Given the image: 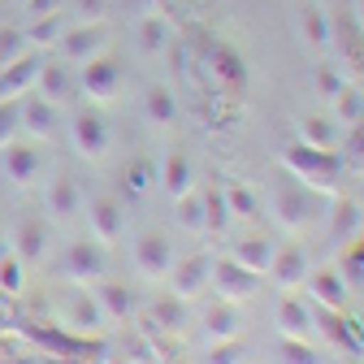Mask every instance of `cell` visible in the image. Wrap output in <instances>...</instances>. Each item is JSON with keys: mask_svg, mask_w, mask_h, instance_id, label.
<instances>
[{"mask_svg": "<svg viewBox=\"0 0 364 364\" xmlns=\"http://www.w3.org/2000/svg\"><path fill=\"white\" fill-rule=\"evenodd\" d=\"M78 91L91 100V105H113L117 96H122V82H126V70H122V61H113V57H91L87 65H78Z\"/></svg>", "mask_w": 364, "mask_h": 364, "instance_id": "3957f363", "label": "cell"}, {"mask_svg": "<svg viewBox=\"0 0 364 364\" xmlns=\"http://www.w3.org/2000/svg\"><path fill=\"white\" fill-rule=\"evenodd\" d=\"M295 26H299V39L308 43V53H316V57L330 53V14L321 0H299Z\"/></svg>", "mask_w": 364, "mask_h": 364, "instance_id": "30bf717a", "label": "cell"}, {"mask_svg": "<svg viewBox=\"0 0 364 364\" xmlns=\"http://www.w3.org/2000/svg\"><path fill=\"white\" fill-rule=\"evenodd\" d=\"M22 282H26V264H22L14 252H9V256H0V291H5V295H18Z\"/></svg>", "mask_w": 364, "mask_h": 364, "instance_id": "b9f144b4", "label": "cell"}, {"mask_svg": "<svg viewBox=\"0 0 364 364\" xmlns=\"http://www.w3.org/2000/svg\"><path fill=\"white\" fill-rule=\"evenodd\" d=\"M78 91V78H74V65L70 61H43L39 65V78H35V96H43L48 105L65 109Z\"/></svg>", "mask_w": 364, "mask_h": 364, "instance_id": "9c48e42d", "label": "cell"}, {"mask_svg": "<svg viewBox=\"0 0 364 364\" xmlns=\"http://www.w3.org/2000/svg\"><path fill=\"white\" fill-rule=\"evenodd\" d=\"M360 105H364V91H360Z\"/></svg>", "mask_w": 364, "mask_h": 364, "instance_id": "db71d44e", "label": "cell"}, {"mask_svg": "<svg viewBox=\"0 0 364 364\" xmlns=\"http://www.w3.org/2000/svg\"><path fill=\"white\" fill-rule=\"evenodd\" d=\"M169 43H173V22L161 9L144 14L139 26H134V48H139V57H165Z\"/></svg>", "mask_w": 364, "mask_h": 364, "instance_id": "5bb4252c", "label": "cell"}, {"mask_svg": "<svg viewBox=\"0 0 364 364\" xmlns=\"http://www.w3.org/2000/svg\"><path fill=\"white\" fill-rule=\"evenodd\" d=\"M330 235H334V247H347L351 239H360V208H355L351 200H338V204H334Z\"/></svg>", "mask_w": 364, "mask_h": 364, "instance_id": "d6a6232c", "label": "cell"}, {"mask_svg": "<svg viewBox=\"0 0 364 364\" xmlns=\"http://www.w3.org/2000/svg\"><path fill=\"white\" fill-rule=\"evenodd\" d=\"M273 321H278L282 338H312L316 334V308L308 299H299L295 291H287V299L278 304V312H273Z\"/></svg>", "mask_w": 364, "mask_h": 364, "instance_id": "8fae6325", "label": "cell"}, {"mask_svg": "<svg viewBox=\"0 0 364 364\" xmlns=\"http://www.w3.org/2000/svg\"><path fill=\"white\" fill-rule=\"evenodd\" d=\"M61 273L74 282V287H100L105 282V273H109V260H105V247L96 239H87V243H70L61 252Z\"/></svg>", "mask_w": 364, "mask_h": 364, "instance_id": "5b68a950", "label": "cell"}, {"mask_svg": "<svg viewBox=\"0 0 364 364\" xmlns=\"http://www.w3.org/2000/svg\"><path fill=\"white\" fill-rule=\"evenodd\" d=\"M221 200H225V217L230 221H256V213H260V200L247 182H230V187L221 191Z\"/></svg>", "mask_w": 364, "mask_h": 364, "instance_id": "4dcf8cb0", "label": "cell"}, {"mask_svg": "<svg viewBox=\"0 0 364 364\" xmlns=\"http://www.w3.org/2000/svg\"><path fill=\"white\" fill-rule=\"evenodd\" d=\"M204 204H208V235H217V230H225V200H221V191H204Z\"/></svg>", "mask_w": 364, "mask_h": 364, "instance_id": "7dc6e473", "label": "cell"}, {"mask_svg": "<svg viewBox=\"0 0 364 364\" xmlns=\"http://www.w3.org/2000/svg\"><path fill=\"white\" fill-rule=\"evenodd\" d=\"M144 122L156 126V130H169V126L178 122V100H173V91H169V87L152 82V87L144 91Z\"/></svg>", "mask_w": 364, "mask_h": 364, "instance_id": "603a6c76", "label": "cell"}, {"mask_svg": "<svg viewBox=\"0 0 364 364\" xmlns=\"http://www.w3.org/2000/svg\"><path fill=\"white\" fill-rule=\"evenodd\" d=\"M109 364H139V360H109Z\"/></svg>", "mask_w": 364, "mask_h": 364, "instance_id": "816d5d0a", "label": "cell"}, {"mask_svg": "<svg viewBox=\"0 0 364 364\" xmlns=\"http://www.w3.org/2000/svg\"><path fill=\"white\" fill-rule=\"evenodd\" d=\"M156 182L165 187V196H182V191H191V187H196V169H191L187 152H169V156H165V169L156 173Z\"/></svg>", "mask_w": 364, "mask_h": 364, "instance_id": "4316f807", "label": "cell"}, {"mask_svg": "<svg viewBox=\"0 0 364 364\" xmlns=\"http://www.w3.org/2000/svg\"><path fill=\"white\" fill-rule=\"evenodd\" d=\"M70 9L78 22H105L109 14V0H70Z\"/></svg>", "mask_w": 364, "mask_h": 364, "instance_id": "bcb514c9", "label": "cell"}, {"mask_svg": "<svg viewBox=\"0 0 364 364\" xmlns=\"http://www.w3.org/2000/svg\"><path fill=\"white\" fill-rule=\"evenodd\" d=\"M351 173H364V117L347 126V144H343V156H338Z\"/></svg>", "mask_w": 364, "mask_h": 364, "instance_id": "74e56055", "label": "cell"}, {"mask_svg": "<svg viewBox=\"0 0 364 364\" xmlns=\"http://www.w3.org/2000/svg\"><path fill=\"white\" fill-rule=\"evenodd\" d=\"M43 252H48V225L43 221H22L18 235H14V256L22 264H35Z\"/></svg>", "mask_w": 364, "mask_h": 364, "instance_id": "484cf974", "label": "cell"}, {"mask_svg": "<svg viewBox=\"0 0 364 364\" xmlns=\"http://www.w3.org/2000/svg\"><path fill=\"white\" fill-rule=\"evenodd\" d=\"M109 321L105 316V308L96 304V295H82V299H70V308H65V326H70V334H100V326Z\"/></svg>", "mask_w": 364, "mask_h": 364, "instance_id": "7402d4cb", "label": "cell"}, {"mask_svg": "<svg viewBox=\"0 0 364 364\" xmlns=\"http://www.w3.org/2000/svg\"><path fill=\"white\" fill-rule=\"evenodd\" d=\"M208 287L225 299V304H243V299H252L256 291H260V273H252V269H243L239 260H213V278H208Z\"/></svg>", "mask_w": 364, "mask_h": 364, "instance_id": "ba28073f", "label": "cell"}, {"mask_svg": "<svg viewBox=\"0 0 364 364\" xmlns=\"http://www.w3.org/2000/svg\"><path fill=\"white\" fill-rule=\"evenodd\" d=\"M355 22H360V31H364V0H355V14H351Z\"/></svg>", "mask_w": 364, "mask_h": 364, "instance_id": "f907efd6", "label": "cell"}, {"mask_svg": "<svg viewBox=\"0 0 364 364\" xmlns=\"http://www.w3.org/2000/svg\"><path fill=\"white\" fill-rule=\"evenodd\" d=\"M22 134V100H0V148H9Z\"/></svg>", "mask_w": 364, "mask_h": 364, "instance_id": "ab89813d", "label": "cell"}, {"mask_svg": "<svg viewBox=\"0 0 364 364\" xmlns=\"http://www.w3.org/2000/svg\"><path fill=\"white\" fill-rule=\"evenodd\" d=\"M299 139L312 144V148H334V139H338V122L316 113V117H308V122L299 126Z\"/></svg>", "mask_w": 364, "mask_h": 364, "instance_id": "d590c367", "label": "cell"}, {"mask_svg": "<svg viewBox=\"0 0 364 364\" xmlns=\"http://www.w3.org/2000/svg\"><path fill=\"white\" fill-rule=\"evenodd\" d=\"M152 182H156V169H152L148 161H134V165L126 169V196H144Z\"/></svg>", "mask_w": 364, "mask_h": 364, "instance_id": "ee69618b", "label": "cell"}, {"mask_svg": "<svg viewBox=\"0 0 364 364\" xmlns=\"http://www.w3.org/2000/svg\"><path fill=\"white\" fill-rule=\"evenodd\" d=\"M39 65H43V53L26 48L14 65L0 70V100H22L26 91H35V78H39Z\"/></svg>", "mask_w": 364, "mask_h": 364, "instance_id": "7c38bea8", "label": "cell"}, {"mask_svg": "<svg viewBox=\"0 0 364 364\" xmlns=\"http://www.w3.org/2000/svg\"><path fill=\"white\" fill-rule=\"evenodd\" d=\"M43 204H48V213H53V217H74V213L82 208L78 182H74V178H57L53 187H48V196H43Z\"/></svg>", "mask_w": 364, "mask_h": 364, "instance_id": "1f68e13d", "label": "cell"}, {"mask_svg": "<svg viewBox=\"0 0 364 364\" xmlns=\"http://www.w3.org/2000/svg\"><path fill=\"white\" fill-rule=\"evenodd\" d=\"M273 252H278V247H273L264 235H247V239H239V243H235L230 260H239L243 269H252V273H260V278H264L269 264H273Z\"/></svg>", "mask_w": 364, "mask_h": 364, "instance_id": "d4e9b609", "label": "cell"}, {"mask_svg": "<svg viewBox=\"0 0 364 364\" xmlns=\"http://www.w3.org/2000/svg\"><path fill=\"white\" fill-rule=\"evenodd\" d=\"M273 217H278L282 230H304V225L312 221V200L304 187H282L278 196H273Z\"/></svg>", "mask_w": 364, "mask_h": 364, "instance_id": "d6986e66", "label": "cell"}, {"mask_svg": "<svg viewBox=\"0 0 364 364\" xmlns=\"http://www.w3.org/2000/svg\"><path fill=\"white\" fill-rule=\"evenodd\" d=\"M312 82H316V96H321V100H334V96H338V91L347 87V74H343V70H334V65L326 61V65H316V74H312Z\"/></svg>", "mask_w": 364, "mask_h": 364, "instance_id": "60d3db41", "label": "cell"}, {"mask_svg": "<svg viewBox=\"0 0 364 364\" xmlns=\"http://www.w3.org/2000/svg\"><path fill=\"white\" fill-rule=\"evenodd\" d=\"M208 364H243V343H239V338L213 343V351H208Z\"/></svg>", "mask_w": 364, "mask_h": 364, "instance_id": "f6af8a7d", "label": "cell"}, {"mask_svg": "<svg viewBox=\"0 0 364 364\" xmlns=\"http://www.w3.org/2000/svg\"><path fill=\"white\" fill-rule=\"evenodd\" d=\"M134 264H139L144 278H169V269H173V247H169V239L144 235L139 243H134Z\"/></svg>", "mask_w": 364, "mask_h": 364, "instance_id": "ac0fdd59", "label": "cell"}, {"mask_svg": "<svg viewBox=\"0 0 364 364\" xmlns=\"http://www.w3.org/2000/svg\"><path fill=\"white\" fill-rule=\"evenodd\" d=\"M347 364H355V360H347Z\"/></svg>", "mask_w": 364, "mask_h": 364, "instance_id": "11a10c76", "label": "cell"}, {"mask_svg": "<svg viewBox=\"0 0 364 364\" xmlns=\"http://www.w3.org/2000/svg\"><path fill=\"white\" fill-rule=\"evenodd\" d=\"M173 221L182 230H208V204H204V191H182L173 196Z\"/></svg>", "mask_w": 364, "mask_h": 364, "instance_id": "83f0119b", "label": "cell"}, {"mask_svg": "<svg viewBox=\"0 0 364 364\" xmlns=\"http://www.w3.org/2000/svg\"><path fill=\"white\" fill-rule=\"evenodd\" d=\"M343 256H338V273L347 278V287L351 282H364V235L360 239H351L347 247H338Z\"/></svg>", "mask_w": 364, "mask_h": 364, "instance_id": "8d00e7d4", "label": "cell"}, {"mask_svg": "<svg viewBox=\"0 0 364 364\" xmlns=\"http://www.w3.org/2000/svg\"><path fill=\"white\" fill-rule=\"evenodd\" d=\"M304 287L312 291V304L316 308H330V312H343L347 308V278H343L338 269H316V273H308Z\"/></svg>", "mask_w": 364, "mask_h": 364, "instance_id": "e0dca14e", "label": "cell"}, {"mask_svg": "<svg viewBox=\"0 0 364 364\" xmlns=\"http://www.w3.org/2000/svg\"><path fill=\"white\" fill-rule=\"evenodd\" d=\"M200 65H204V82L213 87V96L221 100H243L247 96V61L239 57V48H230V43L221 39H204L200 43Z\"/></svg>", "mask_w": 364, "mask_h": 364, "instance_id": "6da1fadb", "label": "cell"}, {"mask_svg": "<svg viewBox=\"0 0 364 364\" xmlns=\"http://www.w3.org/2000/svg\"><path fill=\"white\" fill-rule=\"evenodd\" d=\"M282 169L299 178L304 191H316V196H334L338 187V173H343V161L334 156V148H312V144H291L282 148Z\"/></svg>", "mask_w": 364, "mask_h": 364, "instance_id": "7a4b0ae2", "label": "cell"}, {"mask_svg": "<svg viewBox=\"0 0 364 364\" xmlns=\"http://www.w3.org/2000/svg\"><path fill=\"white\" fill-rule=\"evenodd\" d=\"M70 144L82 161H105L109 148H113V134H109V122L96 113V109H78L70 117Z\"/></svg>", "mask_w": 364, "mask_h": 364, "instance_id": "8992f818", "label": "cell"}, {"mask_svg": "<svg viewBox=\"0 0 364 364\" xmlns=\"http://www.w3.org/2000/svg\"><path fill=\"white\" fill-rule=\"evenodd\" d=\"M22 53H26V35L18 26H0V70L14 65Z\"/></svg>", "mask_w": 364, "mask_h": 364, "instance_id": "7bdbcfd3", "label": "cell"}, {"mask_svg": "<svg viewBox=\"0 0 364 364\" xmlns=\"http://www.w3.org/2000/svg\"><path fill=\"white\" fill-rule=\"evenodd\" d=\"M204 334L213 338V343H225V338H239V308L235 304H213L208 312H204Z\"/></svg>", "mask_w": 364, "mask_h": 364, "instance_id": "f546056e", "label": "cell"}, {"mask_svg": "<svg viewBox=\"0 0 364 364\" xmlns=\"http://www.w3.org/2000/svg\"><path fill=\"white\" fill-rule=\"evenodd\" d=\"M273 364H321V351H316L308 338H278Z\"/></svg>", "mask_w": 364, "mask_h": 364, "instance_id": "e575fe53", "label": "cell"}, {"mask_svg": "<svg viewBox=\"0 0 364 364\" xmlns=\"http://www.w3.org/2000/svg\"><path fill=\"white\" fill-rule=\"evenodd\" d=\"M0 152H5V161H0V165H5V178L14 182V187H31V182L39 178V152L31 148V144H9V148H0Z\"/></svg>", "mask_w": 364, "mask_h": 364, "instance_id": "44dd1931", "label": "cell"}, {"mask_svg": "<svg viewBox=\"0 0 364 364\" xmlns=\"http://www.w3.org/2000/svg\"><path fill=\"white\" fill-rule=\"evenodd\" d=\"M330 105H334V122H338V126H351V122H360V117H364L360 87H343V91H338V96H334Z\"/></svg>", "mask_w": 364, "mask_h": 364, "instance_id": "f35d334b", "label": "cell"}, {"mask_svg": "<svg viewBox=\"0 0 364 364\" xmlns=\"http://www.w3.org/2000/svg\"><path fill=\"white\" fill-rule=\"evenodd\" d=\"M57 122H61L57 105H48L43 96H22V134H31V139H53Z\"/></svg>", "mask_w": 364, "mask_h": 364, "instance_id": "ffe728a7", "label": "cell"}, {"mask_svg": "<svg viewBox=\"0 0 364 364\" xmlns=\"http://www.w3.org/2000/svg\"><path fill=\"white\" fill-rule=\"evenodd\" d=\"M61 31H65V22H61V14H53V18H31V26L22 35H26V48L43 53V48H57Z\"/></svg>", "mask_w": 364, "mask_h": 364, "instance_id": "836d02e7", "label": "cell"}, {"mask_svg": "<svg viewBox=\"0 0 364 364\" xmlns=\"http://www.w3.org/2000/svg\"><path fill=\"white\" fill-rule=\"evenodd\" d=\"M330 53L343 61V74L364 78V31L351 14H330Z\"/></svg>", "mask_w": 364, "mask_h": 364, "instance_id": "52a82bcc", "label": "cell"}, {"mask_svg": "<svg viewBox=\"0 0 364 364\" xmlns=\"http://www.w3.org/2000/svg\"><path fill=\"white\" fill-rule=\"evenodd\" d=\"M152 321L161 326V334H182V330H187V321H191V308H187V299L165 295V299L152 304Z\"/></svg>", "mask_w": 364, "mask_h": 364, "instance_id": "f1b7e54d", "label": "cell"}, {"mask_svg": "<svg viewBox=\"0 0 364 364\" xmlns=\"http://www.w3.org/2000/svg\"><path fill=\"white\" fill-rule=\"evenodd\" d=\"M91 295H96V304L105 308L109 321H130L134 316V295L126 282H100V287H91Z\"/></svg>", "mask_w": 364, "mask_h": 364, "instance_id": "cb8c5ba5", "label": "cell"}, {"mask_svg": "<svg viewBox=\"0 0 364 364\" xmlns=\"http://www.w3.org/2000/svg\"><path fill=\"white\" fill-rule=\"evenodd\" d=\"M87 225H91V239H96L100 247H109V243H117L122 230H126V213H122L117 200H91Z\"/></svg>", "mask_w": 364, "mask_h": 364, "instance_id": "9a60e30c", "label": "cell"}, {"mask_svg": "<svg viewBox=\"0 0 364 364\" xmlns=\"http://www.w3.org/2000/svg\"><path fill=\"white\" fill-rule=\"evenodd\" d=\"M61 5L65 0H22L26 18H53V14H61Z\"/></svg>", "mask_w": 364, "mask_h": 364, "instance_id": "c3c4849f", "label": "cell"}, {"mask_svg": "<svg viewBox=\"0 0 364 364\" xmlns=\"http://www.w3.org/2000/svg\"><path fill=\"white\" fill-rule=\"evenodd\" d=\"M360 334H364V316H360Z\"/></svg>", "mask_w": 364, "mask_h": 364, "instance_id": "f5cc1de1", "label": "cell"}, {"mask_svg": "<svg viewBox=\"0 0 364 364\" xmlns=\"http://www.w3.org/2000/svg\"><path fill=\"white\" fill-rule=\"evenodd\" d=\"M9 252H14V243H9V235H5V230H0V256H9Z\"/></svg>", "mask_w": 364, "mask_h": 364, "instance_id": "681fc988", "label": "cell"}, {"mask_svg": "<svg viewBox=\"0 0 364 364\" xmlns=\"http://www.w3.org/2000/svg\"><path fill=\"white\" fill-rule=\"evenodd\" d=\"M308 256H304V247H278V252H273V264H269V278L273 282H278L282 291H299L304 282H308Z\"/></svg>", "mask_w": 364, "mask_h": 364, "instance_id": "2e32d148", "label": "cell"}, {"mask_svg": "<svg viewBox=\"0 0 364 364\" xmlns=\"http://www.w3.org/2000/svg\"><path fill=\"white\" fill-rule=\"evenodd\" d=\"M57 53H61V61H70L74 70L87 65L91 57L109 53V26H105V22H74V26H65L61 39H57Z\"/></svg>", "mask_w": 364, "mask_h": 364, "instance_id": "277c9868", "label": "cell"}, {"mask_svg": "<svg viewBox=\"0 0 364 364\" xmlns=\"http://www.w3.org/2000/svg\"><path fill=\"white\" fill-rule=\"evenodd\" d=\"M208 278H213V260L208 256L173 260V269H169V282H173V295L178 299H196L200 291H208Z\"/></svg>", "mask_w": 364, "mask_h": 364, "instance_id": "4fadbf2b", "label": "cell"}]
</instances>
